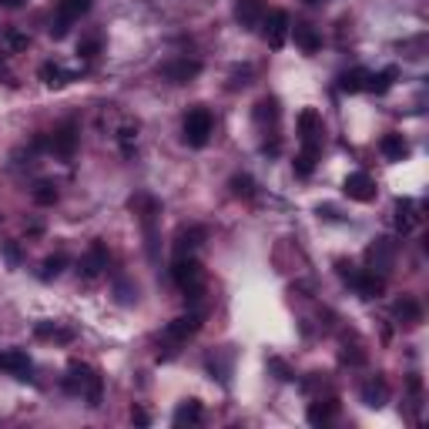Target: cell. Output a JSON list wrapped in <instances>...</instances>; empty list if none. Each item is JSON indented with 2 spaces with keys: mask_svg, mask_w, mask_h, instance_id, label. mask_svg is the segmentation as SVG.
<instances>
[{
  "mask_svg": "<svg viewBox=\"0 0 429 429\" xmlns=\"http://www.w3.org/2000/svg\"><path fill=\"white\" fill-rule=\"evenodd\" d=\"M34 201H37V205H54L57 201V185L54 181H41V185H37V188H34Z\"/></svg>",
  "mask_w": 429,
  "mask_h": 429,
  "instance_id": "cell-33",
  "label": "cell"
},
{
  "mask_svg": "<svg viewBox=\"0 0 429 429\" xmlns=\"http://www.w3.org/2000/svg\"><path fill=\"white\" fill-rule=\"evenodd\" d=\"M87 11H91V0H61V4H57V20L74 24V20H81Z\"/></svg>",
  "mask_w": 429,
  "mask_h": 429,
  "instance_id": "cell-23",
  "label": "cell"
},
{
  "mask_svg": "<svg viewBox=\"0 0 429 429\" xmlns=\"http://www.w3.org/2000/svg\"><path fill=\"white\" fill-rule=\"evenodd\" d=\"M4 259H7L11 265H20V249H17L14 242H7V245H4Z\"/></svg>",
  "mask_w": 429,
  "mask_h": 429,
  "instance_id": "cell-40",
  "label": "cell"
},
{
  "mask_svg": "<svg viewBox=\"0 0 429 429\" xmlns=\"http://www.w3.org/2000/svg\"><path fill=\"white\" fill-rule=\"evenodd\" d=\"M51 151L57 158H74V151H77V125L57 128L54 138H51Z\"/></svg>",
  "mask_w": 429,
  "mask_h": 429,
  "instance_id": "cell-11",
  "label": "cell"
},
{
  "mask_svg": "<svg viewBox=\"0 0 429 429\" xmlns=\"http://www.w3.org/2000/svg\"><path fill=\"white\" fill-rule=\"evenodd\" d=\"M64 265H68V255H51V259H44L41 278L44 282H47V278H57L61 272H64Z\"/></svg>",
  "mask_w": 429,
  "mask_h": 429,
  "instance_id": "cell-32",
  "label": "cell"
},
{
  "mask_svg": "<svg viewBox=\"0 0 429 429\" xmlns=\"http://www.w3.org/2000/svg\"><path fill=\"white\" fill-rule=\"evenodd\" d=\"M211 128H215V121H211V114H208L205 108L188 111L185 125H181V131H185V144H188V148H205L208 138H211Z\"/></svg>",
  "mask_w": 429,
  "mask_h": 429,
  "instance_id": "cell-5",
  "label": "cell"
},
{
  "mask_svg": "<svg viewBox=\"0 0 429 429\" xmlns=\"http://www.w3.org/2000/svg\"><path fill=\"white\" fill-rule=\"evenodd\" d=\"M201 329V312L194 309V312H188V316H178V318H171L165 325V332H161V339H165V359H171L175 356V346H181V342H188L194 332Z\"/></svg>",
  "mask_w": 429,
  "mask_h": 429,
  "instance_id": "cell-4",
  "label": "cell"
},
{
  "mask_svg": "<svg viewBox=\"0 0 429 429\" xmlns=\"http://www.w3.org/2000/svg\"><path fill=\"white\" fill-rule=\"evenodd\" d=\"M171 282L185 292V299L198 302L201 292H205V268L194 255H175V265H171Z\"/></svg>",
  "mask_w": 429,
  "mask_h": 429,
  "instance_id": "cell-1",
  "label": "cell"
},
{
  "mask_svg": "<svg viewBox=\"0 0 429 429\" xmlns=\"http://www.w3.org/2000/svg\"><path fill=\"white\" fill-rule=\"evenodd\" d=\"M379 151H383V158H386V161H402V158H409V141L392 131V135H383V141H379Z\"/></svg>",
  "mask_w": 429,
  "mask_h": 429,
  "instance_id": "cell-17",
  "label": "cell"
},
{
  "mask_svg": "<svg viewBox=\"0 0 429 429\" xmlns=\"http://www.w3.org/2000/svg\"><path fill=\"white\" fill-rule=\"evenodd\" d=\"M104 268H108V249H104L101 242H94V245L87 249V255L81 259V272H84V278H97Z\"/></svg>",
  "mask_w": 429,
  "mask_h": 429,
  "instance_id": "cell-16",
  "label": "cell"
},
{
  "mask_svg": "<svg viewBox=\"0 0 429 429\" xmlns=\"http://www.w3.org/2000/svg\"><path fill=\"white\" fill-rule=\"evenodd\" d=\"M255 121H259V125H275L278 121V101L275 97H262V101L255 104Z\"/></svg>",
  "mask_w": 429,
  "mask_h": 429,
  "instance_id": "cell-28",
  "label": "cell"
},
{
  "mask_svg": "<svg viewBox=\"0 0 429 429\" xmlns=\"http://www.w3.org/2000/svg\"><path fill=\"white\" fill-rule=\"evenodd\" d=\"M316 154H318V148H305L302 154H299V158H295V175H299V178H309V175H312V171H316Z\"/></svg>",
  "mask_w": 429,
  "mask_h": 429,
  "instance_id": "cell-31",
  "label": "cell"
},
{
  "mask_svg": "<svg viewBox=\"0 0 429 429\" xmlns=\"http://www.w3.org/2000/svg\"><path fill=\"white\" fill-rule=\"evenodd\" d=\"M201 416H205V409H201V402L198 399H188V402H181L178 409H175V426H198L201 423Z\"/></svg>",
  "mask_w": 429,
  "mask_h": 429,
  "instance_id": "cell-24",
  "label": "cell"
},
{
  "mask_svg": "<svg viewBox=\"0 0 429 429\" xmlns=\"http://www.w3.org/2000/svg\"><path fill=\"white\" fill-rule=\"evenodd\" d=\"M335 268H339V275L346 278V282H349L352 275H356V272H359V268H356L352 262H346V259H339V262H335Z\"/></svg>",
  "mask_w": 429,
  "mask_h": 429,
  "instance_id": "cell-41",
  "label": "cell"
},
{
  "mask_svg": "<svg viewBox=\"0 0 429 429\" xmlns=\"http://www.w3.org/2000/svg\"><path fill=\"white\" fill-rule=\"evenodd\" d=\"M349 285L356 289L359 299H379L386 292V275H379V272H356L349 278Z\"/></svg>",
  "mask_w": 429,
  "mask_h": 429,
  "instance_id": "cell-9",
  "label": "cell"
},
{
  "mask_svg": "<svg viewBox=\"0 0 429 429\" xmlns=\"http://www.w3.org/2000/svg\"><path fill=\"white\" fill-rule=\"evenodd\" d=\"M366 81H369V70H366V68H352V70H346V74L339 77V87H342L346 94H359V91H366Z\"/></svg>",
  "mask_w": 429,
  "mask_h": 429,
  "instance_id": "cell-25",
  "label": "cell"
},
{
  "mask_svg": "<svg viewBox=\"0 0 429 429\" xmlns=\"http://www.w3.org/2000/svg\"><path fill=\"white\" fill-rule=\"evenodd\" d=\"M0 7H7V11H17V7H24V0H0Z\"/></svg>",
  "mask_w": 429,
  "mask_h": 429,
  "instance_id": "cell-44",
  "label": "cell"
},
{
  "mask_svg": "<svg viewBox=\"0 0 429 429\" xmlns=\"http://www.w3.org/2000/svg\"><path fill=\"white\" fill-rule=\"evenodd\" d=\"M342 192H346L352 201H373V198H375V181L369 178L366 171H356V175H349V178H346Z\"/></svg>",
  "mask_w": 429,
  "mask_h": 429,
  "instance_id": "cell-10",
  "label": "cell"
},
{
  "mask_svg": "<svg viewBox=\"0 0 429 429\" xmlns=\"http://www.w3.org/2000/svg\"><path fill=\"white\" fill-rule=\"evenodd\" d=\"M235 17H238V24L242 27H255V24H262V0H238L235 4Z\"/></svg>",
  "mask_w": 429,
  "mask_h": 429,
  "instance_id": "cell-18",
  "label": "cell"
},
{
  "mask_svg": "<svg viewBox=\"0 0 429 429\" xmlns=\"http://www.w3.org/2000/svg\"><path fill=\"white\" fill-rule=\"evenodd\" d=\"M392 312H396V318H399L402 325H419V322H423V309H419V302L409 299V295H402Z\"/></svg>",
  "mask_w": 429,
  "mask_h": 429,
  "instance_id": "cell-21",
  "label": "cell"
},
{
  "mask_svg": "<svg viewBox=\"0 0 429 429\" xmlns=\"http://www.w3.org/2000/svg\"><path fill=\"white\" fill-rule=\"evenodd\" d=\"M396 74H399L396 68H386V70H379V74H369L366 87H369L373 94H386L389 87H392V81H396Z\"/></svg>",
  "mask_w": 429,
  "mask_h": 429,
  "instance_id": "cell-27",
  "label": "cell"
},
{
  "mask_svg": "<svg viewBox=\"0 0 429 429\" xmlns=\"http://www.w3.org/2000/svg\"><path fill=\"white\" fill-rule=\"evenodd\" d=\"M289 27H292V20L285 11H272L268 17H262V34H265V41H268V47H275V51L285 44Z\"/></svg>",
  "mask_w": 429,
  "mask_h": 429,
  "instance_id": "cell-7",
  "label": "cell"
},
{
  "mask_svg": "<svg viewBox=\"0 0 429 429\" xmlns=\"http://www.w3.org/2000/svg\"><path fill=\"white\" fill-rule=\"evenodd\" d=\"M228 188H232V194L235 198H255V181H251V175H232V181H228Z\"/></svg>",
  "mask_w": 429,
  "mask_h": 429,
  "instance_id": "cell-30",
  "label": "cell"
},
{
  "mask_svg": "<svg viewBox=\"0 0 429 429\" xmlns=\"http://www.w3.org/2000/svg\"><path fill=\"white\" fill-rule=\"evenodd\" d=\"M299 135H302L305 148H318V135H322V118H318V111L305 108L299 114Z\"/></svg>",
  "mask_w": 429,
  "mask_h": 429,
  "instance_id": "cell-14",
  "label": "cell"
},
{
  "mask_svg": "<svg viewBox=\"0 0 429 429\" xmlns=\"http://www.w3.org/2000/svg\"><path fill=\"white\" fill-rule=\"evenodd\" d=\"M131 423H138V426H151V416L144 413L141 406H131Z\"/></svg>",
  "mask_w": 429,
  "mask_h": 429,
  "instance_id": "cell-39",
  "label": "cell"
},
{
  "mask_svg": "<svg viewBox=\"0 0 429 429\" xmlns=\"http://www.w3.org/2000/svg\"><path fill=\"white\" fill-rule=\"evenodd\" d=\"M262 151H265V154H278V151H282V144H278V141H265Z\"/></svg>",
  "mask_w": 429,
  "mask_h": 429,
  "instance_id": "cell-43",
  "label": "cell"
},
{
  "mask_svg": "<svg viewBox=\"0 0 429 429\" xmlns=\"http://www.w3.org/2000/svg\"><path fill=\"white\" fill-rule=\"evenodd\" d=\"M366 262H369L373 272L386 275L389 268H392V262H396V242H392V238H379L375 245L366 249Z\"/></svg>",
  "mask_w": 429,
  "mask_h": 429,
  "instance_id": "cell-6",
  "label": "cell"
},
{
  "mask_svg": "<svg viewBox=\"0 0 429 429\" xmlns=\"http://www.w3.org/2000/svg\"><path fill=\"white\" fill-rule=\"evenodd\" d=\"M161 74H165L171 84H192L194 77L201 74V61H194V57H178V61L165 64Z\"/></svg>",
  "mask_w": 429,
  "mask_h": 429,
  "instance_id": "cell-8",
  "label": "cell"
},
{
  "mask_svg": "<svg viewBox=\"0 0 429 429\" xmlns=\"http://www.w3.org/2000/svg\"><path fill=\"white\" fill-rule=\"evenodd\" d=\"M34 332L41 335V339H57V342H70V339H74L70 329H61V325H54V322H37Z\"/></svg>",
  "mask_w": 429,
  "mask_h": 429,
  "instance_id": "cell-29",
  "label": "cell"
},
{
  "mask_svg": "<svg viewBox=\"0 0 429 429\" xmlns=\"http://www.w3.org/2000/svg\"><path fill=\"white\" fill-rule=\"evenodd\" d=\"M416 222H419V215H416V201H413V198H399V201H396V228L406 235V232H413V228H416Z\"/></svg>",
  "mask_w": 429,
  "mask_h": 429,
  "instance_id": "cell-19",
  "label": "cell"
},
{
  "mask_svg": "<svg viewBox=\"0 0 429 429\" xmlns=\"http://www.w3.org/2000/svg\"><path fill=\"white\" fill-rule=\"evenodd\" d=\"M289 30H292L295 44L302 47L305 54H316L318 47H322V41H318V34H316V27H312V24H295V27H289Z\"/></svg>",
  "mask_w": 429,
  "mask_h": 429,
  "instance_id": "cell-20",
  "label": "cell"
},
{
  "mask_svg": "<svg viewBox=\"0 0 429 429\" xmlns=\"http://www.w3.org/2000/svg\"><path fill=\"white\" fill-rule=\"evenodd\" d=\"M205 238H208V232L201 228V225H188V228H181L178 235H175V255H192Z\"/></svg>",
  "mask_w": 429,
  "mask_h": 429,
  "instance_id": "cell-15",
  "label": "cell"
},
{
  "mask_svg": "<svg viewBox=\"0 0 429 429\" xmlns=\"http://www.w3.org/2000/svg\"><path fill=\"white\" fill-rule=\"evenodd\" d=\"M68 30H70V24H64V20H51V37H54V41H64V37H68Z\"/></svg>",
  "mask_w": 429,
  "mask_h": 429,
  "instance_id": "cell-38",
  "label": "cell"
},
{
  "mask_svg": "<svg viewBox=\"0 0 429 429\" xmlns=\"http://www.w3.org/2000/svg\"><path fill=\"white\" fill-rule=\"evenodd\" d=\"M118 141H121L125 154H131V151H135L131 144L138 141V125H131V121H128V125H121V131H118Z\"/></svg>",
  "mask_w": 429,
  "mask_h": 429,
  "instance_id": "cell-35",
  "label": "cell"
},
{
  "mask_svg": "<svg viewBox=\"0 0 429 429\" xmlns=\"http://www.w3.org/2000/svg\"><path fill=\"white\" fill-rule=\"evenodd\" d=\"M41 81L47 84V87H64V84H70V74L61 64H41Z\"/></svg>",
  "mask_w": 429,
  "mask_h": 429,
  "instance_id": "cell-26",
  "label": "cell"
},
{
  "mask_svg": "<svg viewBox=\"0 0 429 429\" xmlns=\"http://www.w3.org/2000/svg\"><path fill=\"white\" fill-rule=\"evenodd\" d=\"M0 369H4V373H14L17 379H27L30 356L24 349H7V352H0Z\"/></svg>",
  "mask_w": 429,
  "mask_h": 429,
  "instance_id": "cell-13",
  "label": "cell"
},
{
  "mask_svg": "<svg viewBox=\"0 0 429 429\" xmlns=\"http://www.w3.org/2000/svg\"><path fill=\"white\" fill-rule=\"evenodd\" d=\"M4 44H7V47H11V51H27L30 37H27V34H24V30L11 27V30H4Z\"/></svg>",
  "mask_w": 429,
  "mask_h": 429,
  "instance_id": "cell-34",
  "label": "cell"
},
{
  "mask_svg": "<svg viewBox=\"0 0 429 429\" xmlns=\"http://www.w3.org/2000/svg\"><path fill=\"white\" fill-rule=\"evenodd\" d=\"M335 409H339V402H335V399L312 402V406H309V423H312V426H329V423H332V416H335Z\"/></svg>",
  "mask_w": 429,
  "mask_h": 429,
  "instance_id": "cell-22",
  "label": "cell"
},
{
  "mask_svg": "<svg viewBox=\"0 0 429 429\" xmlns=\"http://www.w3.org/2000/svg\"><path fill=\"white\" fill-rule=\"evenodd\" d=\"M131 211L141 218V228H144V242H148V259H158V232H154V222L161 215V205L154 201L151 194H138L131 198Z\"/></svg>",
  "mask_w": 429,
  "mask_h": 429,
  "instance_id": "cell-3",
  "label": "cell"
},
{
  "mask_svg": "<svg viewBox=\"0 0 429 429\" xmlns=\"http://www.w3.org/2000/svg\"><path fill=\"white\" fill-rule=\"evenodd\" d=\"M68 373H70L68 389L81 392L84 399H87V406H101V396H104V379L97 375V369L84 366V362H70Z\"/></svg>",
  "mask_w": 429,
  "mask_h": 429,
  "instance_id": "cell-2",
  "label": "cell"
},
{
  "mask_svg": "<svg viewBox=\"0 0 429 429\" xmlns=\"http://www.w3.org/2000/svg\"><path fill=\"white\" fill-rule=\"evenodd\" d=\"M268 369H272V373H275L278 379H282V383H289V379H295V375H292V369H289V362H285V359H278V356H272V359H268Z\"/></svg>",
  "mask_w": 429,
  "mask_h": 429,
  "instance_id": "cell-37",
  "label": "cell"
},
{
  "mask_svg": "<svg viewBox=\"0 0 429 429\" xmlns=\"http://www.w3.org/2000/svg\"><path fill=\"white\" fill-rule=\"evenodd\" d=\"M97 54H101V37H84L77 44V57H84V61H94Z\"/></svg>",
  "mask_w": 429,
  "mask_h": 429,
  "instance_id": "cell-36",
  "label": "cell"
},
{
  "mask_svg": "<svg viewBox=\"0 0 429 429\" xmlns=\"http://www.w3.org/2000/svg\"><path fill=\"white\" fill-rule=\"evenodd\" d=\"M359 396L369 409H379V406H386V399H389V383L383 379V375H373L369 383H362Z\"/></svg>",
  "mask_w": 429,
  "mask_h": 429,
  "instance_id": "cell-12",
  "label": "cell"
},
{
  "mask_svg": "<svg viewBox=\"0 0 429 429\" xmlns=\"http://www.w3.org/2000/svg\"><path fill=\"white\" fill-rule=\"evenodd\" d=\"M342 362H352V366H362V362H366V356H362V352H356V349H346V352H342Z\"/></svg>",
  "mask_w": 429,
  "mask_h": 429,
  "instance_id": "cell-42",
  "label": "cell"
}]
</instances>
